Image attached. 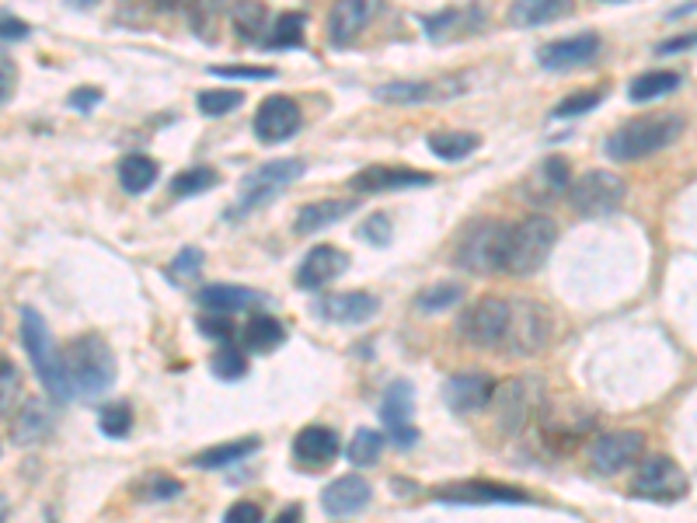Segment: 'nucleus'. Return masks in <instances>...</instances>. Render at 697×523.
Segmentation results:
<instances>
[{"label":"nucleus","mask_w":697,"mask_h":523,"mask_svg":"<svg viewBox=\"0 0 697 523\" xmlns=\"http://www.w3.org/2000/svg\"><path fill=\"white\" fill-rule=\"evenodd\" d=\"M116 381V356L105 339L81 335L63 353V387L67 398H98Z\"/></svg>","instance_id":"nucleus-1"},{"label":"nucleus","mask_w":697,"mask_h":523,"mask_svg":"<svg viewBox=\"0 0 697 523\" xmlns=\"http://www.w3.org/2000/svg\"><path fill=\"white\" fill-rule=\"evenodd\" d=\"M687 122L673 113H660V116H642L631 119L621 129H614L607 140V158L614 161H642L656 150H666L669 143H677L684 137Z\"/></svg>","instance_id":"nucleus-2"},{"label":"nucleus","mask_w":697,"mask_h":523,"mask_svg":"<svg viewBox=\"0 0 697 523\" xmlns=\"http://www.w3.org/2000/svg\"><path fill=\"white\" fill-rule=\"evenodd\" d=\"M555 242H558V227L551 216H527L523 224H516L510 231V245H506V266L503 273L510 276H519L527 279L534 276L544 262H548V255L555 252Z\"/></svg>","instance_id":"nucleus-3"},{"label":"nucleus","mask_w":697,"mask_h":523,"mask_svg":"<svg viewBox=\"0 0 697 523\" xmlns=\"http://www.w3.org/2000/svg\"><path fill=\"white\" fill-rule=\"evenodd\" d=\"M510 231L498 221H482L464 231L461 245H457V266L474 273V276H489V273H503L506 266V245H510Z\"/></svg>","instance_id":"nucleus-4"},{"label":"nucleus","mask_w":697,"mask_h":523,"mask_svg":"<svg viewBox=\"0 0 697 523\" xmlns=\"http://www.w3.org/2000/svg\"><path fill=\"white\" fill-rule=\"evenodd\" d=\"M303 174V161H269V164H261L255 168L248 179L242 182V192H237V203L227 210L230 221H237V216H248L261 206H269L276 195L287 192V185H293L297 179Z\"/></svg>","instance_id":"nucleus-5"},{"label":"nucleus","mask_w":697,"mask_h":523,"mask_svg":"<svg viewBox=\"0 0 697 523\" xmlns=\"http://www.w3.org/2000/svg\"><path fill=\"white\" fill-rule=\"evenodd\" d=\"M21 342H25L29 360L50 395L67 398V387H63V353H56V342L35 308H21Z\"/></svg>","instance_id":"nucleus-6"},{"label":"nucleus","mask_w":697,"mask_h":523,"mask_svg":"<svg viewBox=\"0 0 697 523\" xmlns=\"http://www.w3.org/2000/svg\"><path fill=\"white\" fill-rule=\"evenodd\" d=\"M624 179L614 171H586L579 174V179L572 182L569 189V200H572V210L579 216H586V221H593V216H610L621 203H624Z\"/></svg>","instance_id":"nucleus-7"},{"label":"nucleus","mask_w":697,"mask_h":523,"mask_svg":"<svg viewBox=\"0 0 697 523\" xmlns=\"http://www.w3.org/2000/svg\"><path fill=\"white\" fill-rule=\"evenodd\" d=\"M551 342V314L530 300H516L503 339L506 356H537Z\"/></svg>","instance_id":"nucleus-8"},{"label":"nucleus","mask_w":697,"mask_h":523,"mask_svg":"<svg viewBox=\"0 0 697 523\" xmlns=\"http://www.w3.org/2000/svg\"><path fill=\"white\" fill-rule=\"evenodd\" d=\"M510 311H513L510 300L482 297V300L471 303V308L461 314V324H457V332H461L471 345L503 349V339H506V329H510Z\"/></svg>","instance_id":"nucleus-9"},{"label":"nucleus","mask_w":697,"mask_h":523,"mask_svg":"<svg viewBox=\"0 0 697 523\" xmlns=\"http://www.w3.org/2000/svg\"><path fill=\"white\" fill-rule=\"evenodd\" d=\"M631 489L642 499H652V503H677L687 495V474L673 457H648L631 478Z\"/></svg>","instance_id":"nucleus-10"},{"label":"nucleus","mask_w":697,"mask_h":523,"mask_svg":"<svg viewBox=\"0 0 697 523\" xmlns=\"http://www.w3.org/2000/svg\"><path fill=\"white\" fill-rule=\"evenodd\" d=\"M645 450V436L628 429V433H603L590 444V465L600 474H618L628 465H635Z\"/></svg>","instance_id":"nucleus-11"},{"label":"nucleus","mask_w":697,"mask_h":523,"mask_svg":"<svg viewBox=\"0 0 697 523\" xmlns=\"http://www.w3.org/2000/svg\"><path fill=\"white\" fill-rule=\"evenodd\" d=\"M300 129V105L287 95H272L255 113V137L261 143H282Z\"/></svg>","instance_id":"nucleus-12"},{"label":"nucleus","mask_w":697,"mask_h":523,"mask_svg":"<svg viewBox=\"0 0 697 523\" xmlns=\"http://www.w3.org/2000/svg\"><path fill=\"white\" fill-rule=\"evenodd\" d=\"M495 412H498V426H503L506 433H519L523 426L530 423L534 408H537V395H534V384L530 377H513L506 381L503 387H495Z\"/></svg>","instance_id":"nucleus-13"},{"label":"nucleus","mask_w":697,"mask_h":523,"mask_svg":"<svg viewBox=\"0 0 697 523\" xmlns=\"http://www.w3.org/2000/svg\"><path fill=\"white\" fill-rule=\"evenodd\" d=\"M380 419L387 426V436L395 440V447L411 450L419 444V429L411 426V387L405 381L387 387V395L380 402Z\"/></svg>","instance_id":"nucleus-14"},{"label":"nucleus","mask_w":697,"mask_h":523,"mask_svg":"<svg viewBox=\"0 0 697 523\" xmlns=\"http://www.w3.org/2000/svg\"><path fill=\"white\" fill-rule=\"evenodd\" d=\"M447 405L457 416H474V412H485L495 398V381L489 374H457L443 387Z\"/></svg>","instance_id":"nucleus-15"},{"label":"nucleus","mask_w":697,"mask_h":523,"mask_svg":"<svg viewBox=\"0 0 697 523\" xmlns=\"http://www.w3.org/2000/svg\"><path fill=\"white\" fill-rule=\"evenodd\" d=\"M377 311H380V300L366 290L332 293V297H321L314 303V314L332 321V324H360V321H369Z\"/></svg>","instance_id":"nucleus-16"},{"label":"nucleus","mask_w":697,"mask_h":523,"mask_svg":"<svg viewBox=\"0 0 697 523\" xmlns=\"http://www.w3.org/2000/svg\"><path fill=\"white\" fill-rule=\"evenodd\" d=\"M380 8L384 0H339L329 14V35L335 46H349L360 32H366Z\"/></svg>","instance_id":"nucleus-17"},{"label":"nucleus","mask_w":697,"mask_h":523,"mask_svg":"<svg viewBox=\"0 0 697 523\" xmlns=\"http://www.w3.org/2000/svg\"><path fill=\"white\" fill-rule=\"evenodd\" d=\"M597 53H600V35L582 32V35L548 42V46L537 53V60L544 71H572V67H582V63H590Z\"/></svg>","instance_id":"nucleus-18"},{"label":"nucleus","mask_w":697,"mask_h":523,"mask_svg":"<svg viewBox=\"0 0 697 523\" xmlns=\"http://www.w3.org/2000/svg\"><path fill=\"white\" fill-rule=\"evenodd\" d=\"M345 269H349L345 252H339L332 245H318L303 255L300 269H297V282L303 290H321V287H329V282H335Z\"/></svg>","instance_id":"nucleus-19"},{"label":"nucleus","mask_w":697,"mask_h":523,"mask_svg":"<svg viewBox=\"0 0 697 523\" xmlns=\"http://www.w3.org/2000/svg\"><path fill=\"white\" fill-rule=\"evenodd\" d=\"M339 457V436L329 426H303L293 440V461L308 471L329 468Z\"/></svg>","instance_id":"nucleus-20"},{"label":"nucleus","mask_w":697,"mask_h":523,"mask_svg":"<svg viewBox=\"0 0 697 523\" xmlns=\"http://www.w3.org/2000/svg\"><path fill=\"white\" fill-rule=\"evenodd\" d=\"M422 185H432V174L429 171H416V168H363L356 179H353V189L356 192H395V189H422Z\"/></svg>","instance_id":"nucleus-21"},{"label":"nucleus","mask_w":697,"mask_h":523,"mask_svg":"<svg viewBox=\"0 0 697 523\" xmlns=\"http://www.w3.org/2000/svg\"><path fill=\"white\" fill-rule=\"evenodd\" d=\"M366 503H369V482L360 474L335 478V482L321 495V506L329 516H353V513L366 510Z\"/></svg>","instance_id":"nucleus-22"},{"label":"nucleus","mask_w":697,"mask_h":523,"mask_svg":"<svg viewBox=\"0 0 697 523\" xmlns=\"http://www.w3.org/2000/svg\"><path fill=\"white\" fill-rule=\"evenodd\" d=\"M572 189V171L569 164H565V158H544V164L534 171V179L523 185V192H527V200L544 206L558 200V195H565Z\"/></svg>","instance_id":"nucleus-23"},{"label":"nucleus","mask_w":697,"mask_h":523,"mask_svg":"<svg viewBox=\"0 0 697 523\" xmlns=\"http://www.w3.org/2000/svg\"><path fill=\"white\" fill-rule=\"evenodd\" d=\"M440 503H464V506H485V503H530L519 489L510 485H495V482H468V485H453L440 492Z\"/></svg>","instance_id":"nucleus-24"},{"label":"nucleus","mask_w":697,"mask_h":523,"mask_svg":"<svg viewBox=\"0 0 697 523\" xmlns=\"http://www.w3.org/2000/svg\"><path fill=\"white\" fill-rule=\"evenodd\" d=\"M453 92H461V81H440V84H429V81H408V84H384L377 98L390 102V105H422L432 98H450Z\"/></svg>","instance_id":"nucleus-25"},{"label":"nucleus","mask_w":697,"mask_h":523,"mask_svg":"<svg viewBox=\"0 0 697 523\" xmlns=\"http://www.w3.org/2000/svg\"><path fill=\"white\" fill-rule=\"evenodd\" d=\"M576 11V0H513L510 8V21L519 29H537V25H551V21H561Z\"/></svg>","instance_id":"nucleus-26"},{"label":"nucleus","mask_w":697,"mask_h":523,"mask_svg":"<svg viewBox=\"0 0 697 523\" xmlns=\"http://www.w3.org/2000/svg\"><path fill=\"white\" fill-rule=\"evenodd\" d=\"M203 303L206 311H216V314H234V311H248L255 308V303L261 300L255 290L248 287H234V282H210V287L200 290V297H195Z\"/></svg>","instance_id":"nucleus-27"},{"label":"nucleus","mask_w":697,"mask_h":523,"mask_svg":"<svg viewBox=\"0 0 697 523\" xmlns=\"http://www.w3.org/2000/svg\"><path fill=\"white\" fill-rule=\"evenodd\" d=\"M345 213H353V203L349 200H321V203H308L300 213H297V224L293 231L297 234H318L324 227L339 224Z\"/></svg>","instance_id":"nucleus-28"},{"label":"nucleus","mask_w":697,"mask_h":523,"mask_svg":"<svg viewBox=\"0 0 697 523\" xmlns=\"http://www.w3.org/2000/svg\"><path fill=\"white\" fill-rule=\"evenodd\" d=\"M282 342H287V329H282V324L269 314L251 318L242 332V345L248 349V353H272V349H279Z\"/></svg>","instance_id":"nucleus-29"},{"label":"nucleus","mask_w":697,"mask_h":523,"mask_svg":"<svg viewBox=\"0 0 697 523\" xmlns=\"http://www.w3.org/2000/svg\"><path fill=\"white\" fill-rule=\"evenodd\" d=\"M677 87H680L677 71H648V74H639L628 84V98L631 102H656L663 95H673Z\"/></svg>","instance_id":"nucleus-30"},{"label":"nucleus","mask_w":697,"mask_h":523,"mask_svg":"<svg viewBox=\"0 0 697 523\" xmlns=\"http://www.w3.org/2000/svg\"><path fill=\"white\" fill-rule=\"evenodd\" d=\"M50 429H53V416H50V412L42 408L39 402H29L25 412H21V416L14 419V426H11V440L18 447H29V444H39Z\"/></svg>","instance_id":"nucleus-31"},{"label":"nucleus","mask_w":697,"mask_h":523,"mask_svg":"<svg viewBox=\"0 0 697 523\" xmlns=\"http://www.w3.org/2000/svg\"><path fill=\"white\" fill-rule=\"evenodd\" d=\"M230 25H234L237 39L261 42V39H266V29H269V14H266V8L258 4V0H242V4H237L234 14H230Z\"/></svg>","instance_id":"nucleus-32"},{"label":"nucleus","mask_w":697,"mask_h":523,"mask_svg":"<svg viewBox=\"0 0 697 523\" xmlns=\"http://www.w3.org/2000/svg\"><path fill=\"white\" fill-rule=\"evenodd\" d=\"M258 450V440L255 436H248V440H237V444H221V447H210L203 453H195V468H230L237 461H245V457H251Z\"/></svg>","instance_id":"nucleus-33"},{"label":"nucleus","mask_w":697,"mask_h":523,"mask_svg":"<svg viewBox=\"0 0 697 523\" xmlns=\"http://www.w3.org/2000/svg\"><path fill=\"white\" fill-rule=\"evenodd\" d=\"M119 182H122V189L129 195H140V192H147L150 185L158 182V164L150 158H143V154H129L119 164Z\"/></svg>","instance_id":"nucleus-34"},{"label":"nucleus","mask_w":697,"mask_h":523,"mask_svg":"<svg viewBox=\"0 0 697 523\" xmlns=\"http://www.w3.org/2000/svg\"><path fill=\"white\" fill-rule=\"evenodd\" d=\"M429 150L436 158H443V161H461V158H468V154H474L478 150V140L474 134H461V129H453V134H432L429 140Z\"/></svg>","instance_id":"nucleus-35"},{"label":"nucleus","mask_w":697,"mask_h":523,"mask_svg":"<svg viewBox=\"0 0 697 523\" xmlns=\"http://www.w3.org/2000/svg\"><path fill=\"white\" fill-rule=\"evenodd\" d=\"M384 450V433L377 429H360L353 440H349V461L360 465V468H369V465H377V457Z\"/></svg>","instance_id":"nucleus-36"},{"label":"nucleus","mask_w":697,"mask_h":523,"mask_svg":"<svg viewBox=\"0 0 697 523\" xmlns=\"http://www.w3.org/2000/svg\"><path fill=\"white\" fill-rule=\"evenodd\" d=\"M461 297H464V290L457 287V282H436V287H429L416 297V308L426 314H440V311L453 308V303H461Z\"/></svg>","instance_id":"nucleus-37"},{"label":"nucleus","mask_w":697,"mask_h":523,"mask_svg":"<svg viewBox=\"0 0 697 523\" xmlns=\"http://www.w3.org/2000/svg\"><path fill=\"white\" fill-rule=\"evenodd\" d=\"M210 370H213V374L221 377V381L230 384V381H237V377H245V374H248V360H245V353H237V349L227 342V345H221V349L213 353Z\"/></svg>","instance_id":"nucleus-38"},{"label":"nucleus","mask_w":697,"mask_h":523,"mask_svg":"<svg viewBox=\"0 0 697 523\" xmlns=\"http://www.w3.org/2000/svg\"><path fill=\"white\" fill-rule=\"evenodd\" d=\"M303 42V14H279L269 32V50H290Z\"/></svg>","instance_id":"nucleus-39"},{"label":"nucleus","mask_w":697,"mask_h":523,"mask_svg":"<svg viewBox=\"0 0 697 523\" xmlns=\"http://www.w3.org/2000/svg\"><path fill=\"white\" fill-rule=\"evenodd\" d=\"M213 185H216V171L213 168H189L182 174H174L171 192L182 195V200H189V195H200V192H206Z\"/></svg>","instance_id":"nucleus-40"},{"label":"nucleus","mask_w":697,"mask_h":523,"mask_svg":"<svg viewBox=\"0 0 697 523\" xmlns=\"http://www.w3.org/2000/svg\"><path fill=\"white\" fill-rule=\"evenodd\" d=\"M242 102H245L242 92H230V87H213V92H203L200 95V113L203 116H227Z\"/></svg>","instance_id":"nucleus-41"},{"label":"nucleus","mask_w":697,"mask_h":523,"mask_svg":"<svg viewBox=\"0 0 697 523\" xmlns=\"http://www.w3.org/2000/svg\"><path fill=\"white\" fill-rule=\"evenodd\" d=\"M98 426L105 436H112V440H122V436L129 433V426H133V412H129V405H108L98 412Z\"/></svg>","instance_id":"nucleus-42"},{"label":"nucleus","mask_w":697,"mask_h":523,"mask_svg":"<svg viewBox=\"0 0 697 523\" xmlns=\"http://www.w3.org/2000/svg\"><path fill=\"white\" fill-rule=\"evenodd\" d=\"M603 98V92H579V95H569L558 108H555V116L558 119H572V116H582V113H590V108H597V102Z\"/></svg>","instance_id":"nucleus-43"},{"label":"nucleus","mask_w":697,"mask_h":523,"mask_svg":"<svg viewBox=\"0 0 697 523\" xmlns=\"http://www.w3.org/2000/svg\"><path fill=\"white\" fill-rule=\"evenodd\" d=\"M200 335H206V339H213V342L227 345V342H234V324L227 321V314L210 311V318H200Z\"/></svg>","instance_id":"nucleus-44"},{"label":"nucleus","mask_w":697,"mask_h":523,"mask_svg":"<svg viewBox=\"0 0 697 523\" xmlns=\"http://www.w3.org/2000/svg\"><path fill=\"white\" fill-rule=\"evenodd\" d=\"M0 387H4V398H0V416L11 419V408H14V395H18V370L11 360L0 363Z\"/></svg>","instance_id":"nucleus-45"},{"label":"nucleus","mask_w":697,"mask_h":523,"mask_svg":"<svg viewBox=\"0 0 697 523\" xmlns=\"http://www.w3.org/2000/svg\"><path fill=\"white\" fill-rule=\"evenodd\" d=\"M200 269H203V252L200 248H185L182 255H174V262H171V276L174 279H192Z\"/></svg>","instance_id":"nucleus-46"},{"label":"nucleus","mask_w":697,"mask_h":523,"mask_svg":"<svg viewBox=\"0 0 697 523\" xmlns=\"http://www.w3.org/2000/svg\"><path fill=\"white\" fill-rule=\"evenodd\" d=\"M210 74L234 77V81H269V77H276L272 67H242V63H237V67H213Z\"/></svg>","instance_id":"nucleus-47"},{"label":"nucleus","mask_w":697,"mask_h":523,"mask_svg":"<svg viewBox=\"0 0 697 523\" xmlns=\"http://www.w3.org/2000/svg\"><path fill=\"white\" fill-rule=\"evenodd\" d=\"M369 245H390V221L384 213H377V216H369V221L363 224V231H360Z\"/></svg>","instance_id":"nucleus-48"},{"label":"nucleus","mask_w":697,"mask_h":523,"mask_svg":"<svg viewBox=\"0 0 697 523\" xmlns=\"http://www.w3.org/2000/svg\"><path fill=\"white\" fill-rule=\"evenodd\" d=\"M182 492V482H174V478H164V474H158V478H150L147 482V499H174Z\"/></svg>","instance_id":"nucleus-49"},{"label":"nucleus","mask_w":697,"mask_h":523,"mask_svg":"<svg viewBox=\"0 0 697 523\" xmlns=\"http://www.w3.org/2000/svg\"><path fill=\"white\" fill-rule=\"evenodd\" d=\"M457 11H443V14H436V18H426L422 25H426V35H432V39H440V35H447L453 25H457Z\"/></svg>","instance_id":"nucleus-50"},{"label":"nucleus","mask_w":697,"mask_h":523,"mask_svg":"<svg viewBox=\"0 0 697 523\" xmlns=\"http://www.w3.org/2000/svg\"><path fill=\"white\" fill-rule=\"evenodd\" d=\"M227 520H230V523H258V520H261V510H258L255 503H234V506L227 510Z\"/></svg>","instance_id":"nucleus-51"},{"label":"nucleus","mask_w":697,"mask_h":523,"mask_svg":"<svg viewBox=\"0 0 697 523\" xmlns=\"http://www.w3.org/2000/svg\"><path fill=\"white\" fill-rule=\"evenodd\" d=\"M697 46V32H687V35H677V39H666L660 53L663 56H673V53H684V50H694Z\"/></svg>","instance_id":"nucleus-52"},{"label":"nucleus","mask_w":697,"mask_h":523,"mask_svg":"<svg viewBox=\"0 0 697 523\" xmlns=\"http://www.w3.org/2000/svg\"><path fill=\"white\" fill-rule=\"evenodd\" d=\"M95 102H101V92H98V87H77V92L71 95V105L81 108V113H87V108H95Z\"/></svg>","instance_id":"nucleus-53"},{"label":"nucleus","mask_w":697,"mask_h":523,"mask_svg":"<svg viewBox=\"0 0 697 523\" xmlns=\"http://www.w3.org/2000/svg\"><path fill=\"white\" fill-rule=\"evenodd\" d=\"M29 35V25H21V21L11 14V11H4V42H11V39H25Z\"/></svg>","instance_id":"nucleus-54"},{"label":"nucleus","mask_w":697,"mask_h":523,"mask_svg":"<svg viewBox=\"0 0 697 523\" xmlns=\"http://www.w3.org/2000/svg\"><path fill=\"white\" fill-rule=\"evenodd\" d=\"M11 87H14V63H11V56H4V102H11Z\"/></svg>","instance_id":"nucleus-55"},{"label":"nucleus","mask_w":697,"mask_h":523,"mask_svg":"<svg viewBox=\"0 0 697 523\" xmlns=\"http://www.w3.org/2000/svg\"><path fill=\"white\" fill-rule=\"evenodd\" d=\"M154 4H158L161 11H179V8L192 4V0H154Z\"/></svg>","instance_id":"nucleus-56"},{"label":"nucleus","mask_w":697,"mask_h":523,"mask_svg":"<svg viewBox=\"0 0 697 523\" xmlns=\"http://www.w3.org/2000/svg\"><path fill=\"white\" fill-rule=\"evenodd\" d=\"M300 516V506H293V510H282L279 513V523H287V520H297Z\"/></svg>","instance_id":"nucleus-57"},{"label":"nucleus","mask_w":697,"mask_h":523,"mask_svg":"<svg viewBox=\"0 0 697 523\" xmlns=\"http://www.w3.org/2000/svg\"><path fill=\"white\" fill-rule=\"evenodd\" d=\"M74 8H92V4H98V0H71Z\"/></svg>","instance_id":"nucleus-58"},{"label":"nucleus","mask_w":697,"mask_h":523,"mask_svg":"<svg viewBox=\"0 0 697 523\" xmlns=\"http://www.w3.org/2000/svg\"><path fill=\"white\" fill-rule=\"evenodd\" d=\"M600 4H621V0H600Z\"/></svg>","instance_id":"nucleus-59"}]
</instances>
